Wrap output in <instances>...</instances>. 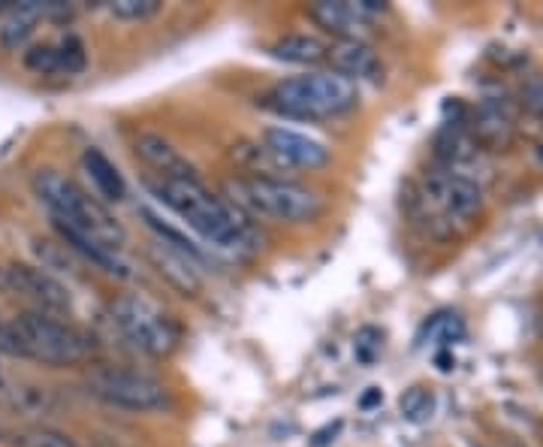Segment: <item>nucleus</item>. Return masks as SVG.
<instances>
[{"instance_id":"3","label":"nucleus","mask_w":543,"mask_h":447,"mask_svg":"<svg viewBox=\"0 0 543 447\" xmlns=\"http://www.w3.org/2000/svg\"><path fill=\"white\" fill-rule=\"evenodd\" d=\"M263 103L284 118L326 121V118H338L356 109L359 88L356 82L338 73H302V76H290L272 85Z\"/></svg>"},{"instance_id":"1","label":"nucleus","mask_w":543,"mask_h":447,"mask_svg":"<svg viewBox=\"0 0 543 447\" xmlns=\"http://www.w3.org/2000/svg\"><path fill=\"white\" fill-rule=\"evenodd\" d=\"M148 188L215 251L230 257H248L257 251L254 227L245 215L233 203L215 197L200 179H151Z\"/></svg>"},{"instance_id":"13","label":"nucleus","mask_w":543,"mask_h":447,"mask_svg":"<svg viewBox=\"0 0 543 447\" xmlns=\"http://www.w3.org/2000/svg\"><path fill=\"white\" fill-rule=\"evenodd\" d=\"M52 224L61 233V239L67 242V248H73L79 257H85L88 263H94L106 275H115V278H130L133 275V266L121 254V248H112V245H106L103 239H97V236H91L85 230H76V227H67V224H58V221H52Z\"/></svg>"},{"instance_id":"9","label":"nucleus","mask_w":543,"mask_h":447,"mask_svg":"<svg viewBox=\"0 0 543 447\" xmlns=\"http://www.w3.org/2000/svg\"><path fill=\"white\" fill-rule=\"evenodd\" d=\"M4 284L16 293H22L25 300L37 306V312L46 315H64L70 312V290L46 269L28 266V263H13L4 269Z\"/></svg>"},{"instance_id":"12","label":"nucleus","mask_w":543,"mask_h":447,"mask_svg":"<svg viewBox=\"0 0 543 447\" xmlns=\"http://www.w3.org/2000/svg\"><path fill=\"white\" fill-rule=\"evenodd\" d=\"M136 158L154 170L157 179H200L197 176V167L178 152V148H172V142H166L160 133H139L136 142Z\"/></svg>"},{"instance_id":"16","label":"nucleus","mask_w":543,"mask_h":447,"mask_svg":"<svg viewBox=\"0 0 543 447\" xmlns=\"http://www.w3.org/2000/svg\"><path fill=\"white\" fill-rule=\"evenodd\" d=\"M148 257H151V263L157 266V272L175 287V290H181L185 296H197L200 293V287H203V278H200V263H194L191 257H185V254H178V251H172V248H166V245H160V242H154L151 248H148Z\"/></svg>"},{"instance_id":"23","label":"nucleus","mask_w":543,"mask_h":447,"mask_svg":"<svg viewBox=\"0 0 543 447\" xmlns=\"http://www.w3.org/2000/svg\"><path fill=\"white\" fill-rule=\"evenodd\" d=\"M426 330L432 336H441L444 342H453L456 336H462V324H459L456 315H438V318H432V324Z\"/></svg>"},{"instance_id":"17","label":"nucleus","mask_w":543,"mask_h":447,"mask_svg":"<svg viewBox=\"0 0 543 447\" xmlns=\"http://www.w3.org/2000/svg\"><path fill=\"white\" fill-rule=\"evenodd\" d=\"M82 173L88 176L91 188L97 191V197H103L106 203H121L127 197V185L124 176L118 173V167L100 152V148H85L82 155Z\"/></svg>"},{"instance_id":"24","label":"nucleus","mask_w":543,"mask_h":447,"mask_svg":"<svg viewBox=\"0 0 543 447\" xmlns=\"http://www.w3.org/2000/svg\"><path fill=\"white\" fill-rule=\"evenodd\" d=\"M375 402H381V390L372 387V393H369L366 399H362V408H369V405H375Z\"/></svg>"},{"instance_id":"20","label":"nucleus","mask_w":543,"mask_h":447,"mask_svg":"<svg viewBox=\"0 0 543 447\" xmlns=\"http://www.w3.org/2000/svg\"><path fill=\"white\" fill-rule=\"evenodd\" d=\"M160 7V0H112V4H106V10L121 22H145L157 16Z\"/></svg>"},{"instance_id":"14","label":"nucleus","mask_w":543,"mask_h":447,"mask_svg":"<svg viewBox=\"0 0 543 447\" xmlns=\"http://www.w3.org/2000/svg\"><path fill=\"white\" fill-rule=\"evenodd\" d=\"M85 46L82 40L76 37H64L58 43H43V46H34L31 52H25V67L34 70V73H82L85 70Z\"/></svg>"},{"instance_id":"2","label":"nucleus","mask_w":543,"mask_h":447,"mask_svg":"<svg viewBox=\"0 0 543 447\" xmlns=\"http://www.w3.org/2000/svg\"><path fill=\"white\" fill-rule=\"evenodd\" d=\"M0 351L46 366H79L97 354V342L85 330L34 309L16 315L7 327L0 324Z\"/></svg>"},{"instance_id":"6","label":"nucleus","mask_w":543,"mask_h":447,"mask_svg":"<svg viewBox=\"0 0 543 447\" xmlns=\"http://www.w3.org/2000/svg\"><path fill=\"white\" fill-rule=\"evenodd\" d=\"M417 218L426 221V227L447 239L471 227L474 215L483 206L480 185L471 182L468 176L450 173V170H432L420 179L417 194H414Z\"/></svg>"},{"instance_id":"10","label":"nucleus","mask_w":543,"mask_h":447,"mask_svg":"<svg viewBox=\"0 0 543 447\" xmlns=\"http://www.w3.org/2000/svg\"><path fill=\"white\" fill-rule=\"evenodd\" d=\"M384 13L378 0H320L308 7V16L338 40H362V31Z\"/></svg>"},{"instance_id":"8","label":"nucleus","mask_w":543,"mask_h":447,"mask_svg":"<svg viewBox=\"0 0 543 447\" xmlns=\"http://www.w3.org/2000/svg\"><path fill=\"white\" fill-rule=\"evenodd\" d=\"M85 390L103 405L121 411H163L169 405V390L163 381L124 366H94L85 375Z\"/></svg>"},{"instance_id":"25","label":"nucleus","mask_w":543,"mask_h":447,"mask_svg":"<svg viewBox=\"0 0 543 447\" xmlns=\"http://www.w3.org/2000/svg\"><path fill=\"white\" fill-rule=\"evenodd\" d=\"M16 7V0H0V16H7Z\"/></svg>"},{"instance_id":"18","label":"nucleus","mask_w":543,"mask_h":447,"mask_svg":"<svg viewBox=\"0 0 543 447\" xmlns=\"http://www.w3.org/2000/svg\"><path fill=\"white\" fill-rule=\"evenodd\" d=\"M269 55L278 61H287V64L314 67V64L326 61V43L311 34H287L269 46Z\"/></svg>"},{"instance_id":"4","label":"nucleus","mask_w":543,"mask_h":447,"mask_svg":"<svg viewBox=\"0 0 543 447\" xmlns=\"http://www.w3.org/2000/svg\"><path fill=\"white\" fill-rule=\"evenodd\" d=\"M31 185H34L37 200L49 209L52 221L85 230V233L103 239L112 248H124L127 233L118 224V218L103 203L88 197L73 179H67V176H61L55 170H40V173H34Z\"/></svg>"},{"instance_id":"7","label":"nucleus","mask_w":543,"mask_h":447,"mask_svg":"<svg viewBox=\"0 0 543 447\" xmlns=\"http://www.w3.org/2000/svg\"><path fill=\"white\" fill-rule=\"evenodd\" d=\"M118 333L148 357H169L178 348V324L142 293H121L109 306Z\"/></svg>"},{"instance_id":"15","label":"nucleus","mask_w":543,"mask_h":447,"mask_svg":"<svg viewBox=\"0 0 543 447\" xmlns=\"http://www.w3.org/2000/svg\"><path fill=\"white\" fill-rule=\"evenodd\" d=\"M326 61L332 64V73L344 79H381V61L375 49L362 40H335L326 46Z\"/></svg>"},{"instance_id":"21","label":"nucleus","mask_w":543,"mask_h":447,"mask_svg":"<svg viewBox=\"0 0 543 447\" xmlns=\"http://www.w3.org/2000/svg\"><path fill=\"white\" fill-rule=\"evenodd\" d=\"M16 447H76L70 435L58 429H28L16 435Z\"/></svg>"},{"instance_id":"22","label":"nucleus","mask_w":543,"mask_h":447,"mask_svg":"<svg viewBox=\"0 0 543 447\" xmlns=\"http://www.w3.org/2000/svg\"><path fill=\"white\" fill-rule=\"evenodd\" d=\"M432 411V393L426 387H411L405 396H402V414L408 420H423L426 414Z\"/></svg>"},{"instance_id":"5","label":"nucleus","mask_w":543,"mask_h":447,"mask_svg":"<svg viewBox=\"0 0 543 447\" xmlns=\"http://www.w3.org/2000/svg\"><path fill=\"white\" fill-rule=\"evenodd\" d=\"M227 194L239 212L278 224H308L323 212V200L314 191L284 176H236L227 182Z\"/></svg>"},{"instance_id":"19","label":"nucleus","mask_w":543,"mask_h":447,"mask_svg":"<svg viewBox=\"0 0 543 447\" xmlns=\"http://www.w3.org/2000/svg\"><path fill=\"white\" fill-rule=\"evenodd\" d=\"M510 118L498 109V106H483L480 112V124H477V133L483 142H492V145H507L510 142Z\"/></svg>"},{"instance_id":"11","label":"nucleus","mask_w":543,"mask_h":447,"mask_svg":"<svg viewBox=\"0 0 543 447\" xmlns=\"http://www.w3.org/2000/svg\"><path fill=\"white\" fill-rule=\"evenodd\" d=\"M260 142L284 170H320L329 164V148L323 142L290 127H266Z\"/></svg>"}]
</instances>
